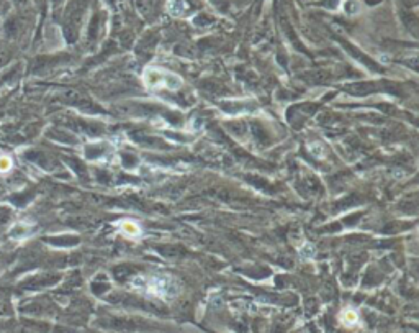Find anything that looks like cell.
I'll return each instance as SVG.
<instances>
[{
  "label": "cell",
  "mask_w": 419,
  "mask_h": 333,
  "mask_svg": "<svg viewBox=\"0 0 419 333\" xmlns=\"http://www.w3.org/2000/svg\"><path fill=\"white\" fill-rule=\"evenodd\" d=\"M151 292L158 294V296H166V294H172V281L169 277H154L149 286Z\"/></svg>",
  "instance_id": "1"
},
{
  "label": "cell",
  "mask_w": 419,
  "mask_h": 333,
  "mask_svg": "<svg viewBox=\"0 0 419 333\" xmlns=\"http://www.w3.org/2000/svg\"><path fill=\"white\" fill-rule=\"evenodd\" d=\"M12 166V161L10 158L7 156H0V173H7Z\"/></svg>",
  "instance_id": "2"
},
{
  "label": "cell",
  "mask_w": 419,
  "mask_h": 333,
  "mask_svg": "<svg viewBox=\"0 0 419 333\" xmlns=\"http://www.w3.org/2000/svg\"><path fill=\"white\" fill-rule=\"evenodd\" d=\"M123 228H125L126 231H129L131 235H138V231H139V228L135 225V223H129V222H125V223H123Z\"/></svg>",
  "instance_id": "3"
}]
</instances>
